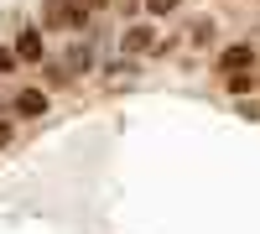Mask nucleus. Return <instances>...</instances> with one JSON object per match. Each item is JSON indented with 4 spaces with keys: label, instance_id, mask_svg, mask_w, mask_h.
I'll return each instance as SVG.
<instances>
[{
    "label": "nucleus",
    "instance_id": "nucleus-6",
    "mask_svg": "<svg viewBox=\"0 0 260 234\" xmlns=\"http://www.w3.org/2000/svg\"><path fill=\"white\" fill-rule=\"evenodd\" d=\"M16 68V52H6V47H0V73H11Z\"/></svg>",
    "mask_w": 260,
    "mask_h": 234
},
{
    "label": "nucleus",
    "instance_id": "nucleus-4",
    "mask_svg": "<svg viewBox=\"0 0 260 234\" xmlns=\"http://www.w3.org/2000/svg\"><path fill=\"white\" fill-rule=\"evenodd\" d=\"M125 47L130 52H146V47H156V37H151V26H130L125 31Z\"/></svg>",
    "mask_w": 260,
    "mask_h": 234
},
{
    "label": "nucleus",
    "instance_id": "nucleus-3",
    "mask_svg": "<svg viewBox=\"0 0 260 234\" xmlns=\"http://www.w3.org/2000/svg\"><path fill=\"white\" fill-rule=\"evenodd\" d=\"M245 62H250V47H245V42H234V47H224V57H219V68H224V73H240Z\"/></svg>",
    "mask_w": 260,
    "mask_h": 234
},
{
    "label": "nucleus",
    "instance_id": "nucleus-1",
    "mask_svg": "<svg viewBox=\"0 0 260 234\" xmlns=\"http://www.w3.org/2000/svg\"><path fill=\"white\" fill-rule=\"evenodd\" d=\"M11 52H16V62H42V57H47V42H42L37 26H26V31L16 37V47H11Z\"/></svg>",
    "mask_w": 260,
    "mask_h": 234
},
{
    "label": "nucleus",
    "instance_id": "nucleus-7",
    "mask_svg": "<svg viewBox=\"0 0 260 234\" xmlns=\"http://www.w3.org/2000/svg\"><path fill=\"white\" fill-rule=\"evenodd\" d=\"M6 136H11V130H6V125H0V141H6Z\"/></svg>",
    "mask_w": 260,
    "mask_h": 234
},
{
    "label": "nucleus",
    "instance_id": "nucleus-5",
    "mask_svg": "<svg viewBox=\"0 0 260 234\" xmlns=\"http://www.w3.org/2000/svg\"><path fill=\"white\" fill-rule=\"evenodd\" d=\"M177 6H182V0H146L151 16H167V11H177Z\"/></svg>",
    "mask_w": 260,
    "mask_h": 234
},
{
    "label": "nucleus",
    "instance_id": "nucleus-2",
    "mask_svg": "<svg viewBox=\"0 0 260 234\" xmlns=\"http://www.w3.org/2000/svg\"><path fill=\"white\" fill-rule=\"evenodd\" d=\"M16 115H47V94H42V89H21V99H16Z\"/></svg>",
    "mask_w": 260,
    "mask_h": 234
}]
</instances>
